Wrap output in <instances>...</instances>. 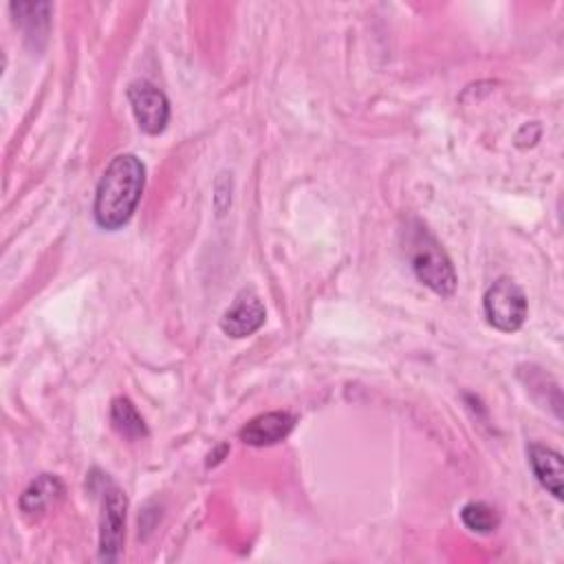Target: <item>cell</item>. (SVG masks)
Returning a JSON list of instances; mask_svg holds the SVG:
<instances>
[{
    "label": "cell",
    "instance_id": "cell-1",
    "mask_svg": "<svg viewBox=\"0 0 564 564\" xmlns=\"http://www.w3.org/2000/svg\"><path fill=\"white\" fill-rule=\"evenodd\" d=\"M145 187V165L134 154H119L115 156L108 167L104 170L95 203H93V216L101 229L115 231L123 227L143 194Z\"/></svg>",
    "mask_w": 564,
    "mask_h": 564
},
{
    "label": "cell",
    "instance_id": "cell-2",
    "mask_svg": "<svg viewBox=\"0 0 564 564\" xmlns=\"http://www.w3.org/2000/svg\"><path fill=\"white\" fill-rule=\"evenodd\" d=\"M405 251L421 284L441 297L454 295L458 282L454 264L441 242L419 220H412L405 229Z\"/></svg>",
    "mask_w": 564,
    "mask_h": 564
},
{
    "label": "cell",
    "instance_id": "cell-3",
    "mask_svg": "<svg viewBox=\"0 0 564 564\" xmlns=\"http://www.w3.org/2000/svg\"><path fill=\"white\" fill-rule=\"evenodd\" d=\"M101 520H99V560L117 562L126 535L128 498L108 476H101Z\"/></svg>",
    "mask_w": 564,
    "mask_h": 564
},
{
    "label": "cell",
    "instance_id": "cell-4",
    "mask_svg": "<svg viewBox=\"0 0 564 564\" xmlns=\"http://www.w3.org/2000/svg\"><path fill=\"white\" fill-rule=\"evenodd\" d=\"M487 322L500 333H516L527 319V295L511 278H498L482 295Z\"/></svg>",
    "mask_w": 564,
    "mask_h": 564
},
{
    "label": "cell",
    "instance_id": "cell-5",
    "mask_svg": "<svg viewBox=\"0 0 564 564\" xmlns=\"http://www.w3.org/2000/svg\"><path fill=\"white\" fill-rule=\"evenodd\" d=\"M126 95L139 128L145 134H161L170 121V101L165 93L148 79H134Z\"/></svg>",
    "mask_w": 564,
    "mask_h": 564
},
{
    "label": "cell",
    "instance_id": "cell-6",
    "mask_svg": "<svg viewBox=\"0 0 564 564\" xmlns=\"http://www.w3.org/2000/svg\"><path fill=\"white\" fill-rule=\"evenodd\" d=\"M264 304L260 302V297L251 291H242L234 304L223 313L220 317V328L225 335L234 337V339H242L249 337L251 333H256L262 324H264Z\"/></svg>",
    "mask_w": 564,
    "mask_h": 564
},
{
    "label": "cell",
    "instance_id": "cell-7",
    "mask_svg": "<svg viewBox=\"0 0 564 564\" xmlns=\"http://www.w3.org/2000/svg\"><path fill=\"white\" fill-rule=\"evenodd\" d=\"M295 416L284 410H273L253 416L240 430V441L251 447H269L284 441L295 427Z\"/></svg>",
    "mask_w": 564,
    "mask_h": 564
},
{
    "label": "cell",
    "instance_id": "cell-8",
    "mask_svg": "<svg viewBox=\"0 0 564 564\" xmlns=\"http://www.w3.org/2000/svg\"><path fill=\"white\" fill-rule=\"evenodd\" d=\"M527 454H529V465H531L538 482L549 494H553V498L562 500V478H564L562 454L546 445H540V443H531L527 447Z\"/></svg>",
    "mask_w": 564,
    "mask_h": 564
},
{
    "label": "cell",
    "instance_id": "cell-9",
    "mask_svg": "<svg viewBox=\"0 0 564 564\" xmlns=\"http://www.w3.org/2000/svg\"><path fill=\"white\" fill-rule=\"evenodd\" d=\"M13 22L24 31V40L40 48L46 40L51 24V4L48 2H11Z\"/></svg>",
    "mask_w": 564,
    "mask_h": 564
},
{
    "label": "cell",
    "instance_id": "cell-10",
    "mask_svg": "<svg viewBox=\"0 0 564 564\" xmlns=\"http://www.w3.org/2000/svg\"><path fill=\"white\" fill-rule=\"evenodd\" d=\"M64 496V482L55 474H40L20 496V511L24 516H42L51 505Z\"/></svg>",
    "mask_w": 564,
    "mask_h": 564
},
{
    "label": "cell",
    "instance_id": "cell-11",
    "mask_svg": "<svg viewBox=\"0 0 564 564\" xmlns=\"http://www.w3.org/2000/svg\"><path fill=\"white\" fill-rule=\"evenodd\" d=\"M110 423L115 432L128 441H139L148 436V425L139 410L132 405L130 399L117 397L110 403Z\"/></svg>",
    "mask_w": 564,
    "mask_h": 564
},
{
    "label": "cell",
    "instance_id": "cell-12",
    "mask_svg": "<svg viewBox=\"0 0 564 564\" xmlns=\"http://www.w3.org/2000/svg\"><path fill=\"white\" fill-rule=\"evenodd\" d=\"M460 520L463 524L474 531V533H480V535H487V533H494L500 524V516L498 511L482 502V500H471L467 502L463 509H460Z\"/></svg>",
    "mask_w": 564,
    "mask_h": 564
}]
</instances>
